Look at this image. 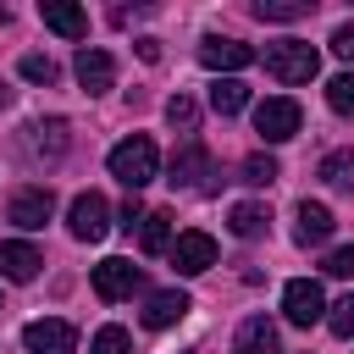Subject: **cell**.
Instances as JSON below:
<instances>
[{
	"label": "cell",
	"mask_w": 354,
	"mask_h": 354,
	"mask_svg": "<svg viewBox=\"0 0 354 354\" xmlns=\"http://www.w3.org/2000/svg\"><path fill=\"white\" fill-rule=\"evenodd\" d=\"M155 171H160V149H155V138H144V133H133V138H122L116 149H111V177L122 183V188H144V183H155Z\"/></svg>",
	"instance_id": "obj_1"
},
{
	"label": "cell",
	"mask_w": 354,
	"mask_h": 354,
	"mask_svg": "<svg viewBox=\"0 0 354 354\" xmlns=\"http://www.w3.org/2000/svg\"><path fill=\"white\" fill-rule=\"evenodd\" d=\"M266 72L277 83H310L321 72V55L304 39H277V44H266Z\"/></svg>",
	"instance_id": "obj_2"
},
{
	"label": "cell",
	"mask_w": 354,
	"mask_h": 354,
	"mask_svg": "<svg viewBox=\"0 0 354 354\" xmlns=\"http://www.w3.org/2000/svg\"><path fill=\"white\" fill-rule=\"evenodd\" d=\"M299 122H304V111H299V100H288V94L254 105V133H260L266 144H288V138L299 133Z\"/></svg>",
	"instance_id": "obj_3"
},
{
	"label": "cell",
	"mask_w": 354,
	"mask_h": 354,
	"mask_svg": "<svg viewBox=\"0 0 354 354\" xmlns=\"http://www.w3.org/2000/svg\"><path fill=\"white\" fill-rule=\"evenodd\" d=\"M66 227H72V238L77 243H100L105 232H111V205H105V194H77L72 199V210H66Z\"/></svg>",
	"instance_id": "obj_4"
},
{
	"label": "cell",
	"mask_w": 354,
	"mask_h": 354,
	"mask_svg": "<svg viewBox=\"0 0 354 354\" xmlns=\"http://www.w3.org/2000/svg\"><path fill=\"white\" fill-rule=\"evenodd\" d=\"M199 61H205L216 77H232V72H243V66L254 61V50H249L243 39H227V33H205V39H199Z\"/></svg>",
	"instance_id": "obj_5"
},
{
	"label": "cell",
	"mask_w": 354,
	"mask_h": 354,
	"mask_svg": "<svg viewBox=\"0 0 354 354\" xmlns=\"http://www.w3.org/2000/svg\"><path fill=\"white\" fill-rule=\"evenodd\" d=\"M282 315H288L293 326H315V321L326 315V293H321V282L293 277V282L282 288Z\"/></svg>",
	"instance_id": "obj_6"
},
{
	"label": "cell",
	"mask_w": 354,
	"mask_h": 354,
	"mask_svg": "<svg viewBox=\"0 0 354 354\" xmlns=\"http://www.w3.org/2000/svg\"><path fill=\"white\" fill-rule=\"evenodd\" d=\"M22 348L28 354H72L77 348V332H72V321L44 315V321H28L22 326Z\"/></svg>",
	"instance_id": "obj_7"
},
{
	"label": "cell",
	"mask_w": 354,
	"mask_h": 354,
	"mask_svg": "<svg viewBox=\"0 0 354 354\" xmlns=\"http://www.w3.org/2000/svg\"><path fill=\"white\" fill-rule=\"evenodd\" d=\"M138 282H144V277H138V266H133V260H122V254H111V260H100V266H94V293H100L105 304L127 299Z\"/></svg>",
	"instance_id": "obj_8"
},
{
	"label": "cell",
	"mask_w": 354,
	"mask_h": 354,
	"mask_svg": "<svg viewBox=\"0 0 354 354\" xmlns=\"http://www.w3.org/2000/svg\"><path fill=\"white\" fill-rule=\"evenodd\" d=\"M6 216H11L22 232H33V227H44V221L55 216V194H50V188H17L11 205H6Z\"/></svg>",
	"instance_id": "obj_9"
},
{
	"label": "cell",
	"mask_w": 354,
	"mask_h": 354,
	"mask_svg": "<svg viewBox=\"0 0 354 354\" xmlns=\"http://www.w3.org/2000/svg\"><path fill=\"white\" fill-rule=\"evenodd\" d=\"M332 210L321 205V199H299V210H293V243L299 249H315V243H326L332 238Z\"/></svg>",
	"instance_id": "obj_10"
},
{
	"label": "cell",
	"mask_w": 354,
	"mask_h": 354,
	"mask_svg": "<svg viewBox=\"0 0 354 354\" xmlns=\"http://www.w3.org/2000/svg\"><path fill=\"white\" fill-rule=\"evenodd\" d=\"M171 266H177L183 277L210 271V266H216V238H210V232H177V243H171Z\"/></svg>",
	"instance_id": "obj_11"
},
{
	"label": "cell",
	"mask_w": 354,
	"mask_h": 354,
	"mask_svg": "<svg viewBox=\"0 0 354 354\" xmlns=\"http://www.w3.org/2000/svg\"><path fill=\"white\" fill-rule=\"evenodd\" d=\"M171 183L177 188H210V149L205 144H183L171 155Z\"/></svg>",
	"instance_id": "obj_12"
},
{
	"label": "cell",
	"mask_w": 354,
	"mask_h": 354,
	"mask_svg": "<svg viewBox=\"0 0 354 354\" xmlns=\"http://www.w3.org/2000/svg\"><path fill=\"white\" fill-rule=\"evenodd\" d=\"M39 22H44L50 33H61V39H83V33H88V11L72 6V0H44V6H39Z\"/></svg>",
	"instance_id": "obj_13"
},
{
	"label": "cell",
	"mask_w": 354,
	"mask_h": 354,
	"mask_svg": "<svg viewBox=\"0 0 354 354\" xmlns=\"http://www.w3.org/2000/svg\"><path fill=\"white\" fill-rule=\"evenodd\" d=\"M72 72H77V83L88 88V94H105L111 83H116V61L105 55V50H77V61H72Z\"/></svg>",
	"instance_id": "obj_14"
},
{
	"label": "cell",
	"mask_w": 354,
	"mask_h": 354,
	"mask_svg": "<svg viewBox=\"0 0 354 354\" xmlns=\"http://www.w3.org/2000/svg\"><path fill=\"white\" fill-rule=\"evenodd\" d=\"M66 144H72V138H66V122H61V116H44V122L28 127V155H33V160H61Z\"/></svg>",
	"instance_id": "obj_15"
},
{
	"label": "cell",
	"mask_w": 354,
	"mask_h": 354,
	"mask_svg": "<svg viewBox=\"0 0 354 354\" xmlns=\"http://www.w3.org/2000/svg\"><path fill=\"white\" fill-rule=\"evenodd\" d=\"M39 266H44V254H39L33 243H22V238H6V243H0V277H11V282H33Z\"/></svg>",
	"instance_id": "obj_16"
},
{
	"label": "cell",
	"mask_w": 354,
	"mask_h": 354,
	"mask_svg": "<svg viewBox=\"0 0 354 354\" xmlns=\"http://www.w3.org/2000/svg\"><path fill=\"white\" fill-rule=\"evenodd\" d=\"M188 315V293L183 288H160L144 299V326H177Z\"/></svg>",
	"instance_id": "obj_17"
},
{
	"label": "cell",
	"mask_w": 354,
	"mask_h": 354,
	"mask_svg": "<svg viewBox=\"0 0 354 354\" xmlns=\"http://www.w3.org/2000/svg\"><path fill=\"white\" fill-rule=\"evenodd\" d=\"M232 354H277V326L266 315H249L232 337Z\"/></svg>",
	"instance_id": "obj_18"
},
{
	"label": "cell",
	"mask_w": 354,
	"mask_h": 354,
	"mask_svg": "<svg viewBox=\"0 0 354 354\" xmlns=\"http://www.w3.org/2000/svg\"><path fill=\"white\" fill-rule=\"evenodd\" d=\"M243 105H249V88H243L238 77H216V83H210V111H216V116H238Z\"/></svg>",
	"instance_id": "obj_19"
},
{
	"label": "cell",
	"mask_w": 354,
	"mask_h": 354,
	"mask_svg": "<svg viewBox=\"0 0 354 354\" xmlns=\"http://www.w3.org/2000/svg\"><path fill=\"white\" fill-rule=\"evenodd\" d=\"M266 221H271V210H266V205H254V199H243V205H232V210H227V227H232L238 238H260V232H266Z\"/></svg>",
	"instance_id": "obj_20"
},
{
	"label": "cell",
	"mask_w": 354,
	"mask_h": 354,
	"mask_svg": "<svg viewBox=\"0 0 354 354\" xmlns=\"http://www.w3.org/2000/svg\"><path fill=\"white\" fill-rule=\"evenodd\" d=\"M249 11L260 22H299V17H310V0H254Z\"/></svg>",
	"instance_id": "obj_21"
},
{
	"label": "cell",
	"mask_w": 354,
	"mask_h": 354,
	"mask_svg": "<svg viewBox=\"0 0 354 354\" xmlns=\"http://www.w3.org/2000/svg\"><path fill=\"white\" fill-rule=\"evenodd\" d=\"M321 183H326V188H348V183H354V149H332V155L321 160Z\"/></svg>",
	"instance_id": "obj_22"
},
{
	"label": "cell",
	"mask_w": 354,
	"mask_h": 354,
	"mask_svg": "<svg viewBox=\"0 0 354 354\" xmlns=\"http://www.w3.org/2000/svg\"><path fill=\"white\" fill-rule=\"evenodd\" d=\"M138 238H144V249H149V254L171 249V216H166V210H149V216H144V227H138Z\"/></svg>",
	"instance_id": "obj_23"
},
{
	"label": "cell",
	"mask_w": 354,
	"mask_h": 354,
	"mask_svg": "<svg viewBox=\"0 0 354 354\" xmlns=\"http://www.w3.org/2000/svg\"><path fill=\"white\" fill-rule=\"evenodd\" d=\"M326 105H332L337 116H354V72H337V77L326 83Z\"/></svg>",
	"instance_id": "obj_24"
},
{
	"label": "cell",
	"mask_w": 354,
	"mask_h": 354,
	"mask_svg": "<svg viewBox=\"0 0 354 354\" xmlns=\"http://www.w3.org/2000/svg\"><path fill=\"white\" fill-rule=\"evenodd\" d=\"M166 122H171L177 133H194V122H199V105H194L188 94H171V100H166Z\"/></svg>",
	"instance_id": "obj_25"
},
{
	"label": "cell",
	"mask_w": 354,
	"mask_h": 354,
	"mask_svg": "<svg viewBox=\"0 0 354 354\" xmlns=\"http://www.w3.org/2000/svg\"><path fill=\"white\" fill-rule=\"evenodd\" d=\"M88 354H133V337L122 326H100L94 343H88Z\"/></svg>",
	"instance_id": "obj_26"
},
{
	"label": "cell",
	"mask_w": 354,
	"mask_h": 354,
	"mask_svg": "<svg viewBox=\"0 0 354 354\" xmlns=\"http://www.w3.org/2000/svg\"><path fill=\"white\" fill-rule=\"evenodd\" d=\"M243 183L271 188V183H277V160H271V155H249V160H243Z\"/></svg>",
	"instance_id": "obj_27"
},
{
	"label": "cell",
	"mask_w": 354,
	"mask_h": 354,
	"mask_svg": "<svg viewBox=\"0 0 354 354\" xmlns=\"http://www.w3.org/2000/svg\"><path fill=\"white\" fill-rule=\"evenodd\" d=\"M326 326H332L337 337H354V293L337 299V304H326Z\"/></svg>",
	"instance_id": "obj_28"
},
{
	"label": "cell",
	"mask_w": 354,
	"mask_h": 354,
	"mask_svg": "<svg viewBox=\"0 0 354 354\" xmlns=\"http://www.w3.org/2000/svg\"><path fill=\"white\" fill-rule=\"evenodd\" d=\"M22 77H28V83H55V61H50V55H39V50H33V55H22Z\"/></svg>",
	"instance_id": "obj_29"
},
{
	"label": "cell",
	"mask_w": 354,
	"mask_h": 354,
	"mask_svg": "<svg viewBox=\"0 0 354 354\" xmlns=\"http://www.w3.org/2000/svg\"><path fill=\"white\" fill-rule=\"evenodd\" d=\"M321 271H326V277H354V243H343V249H332Z\"/></svg>",
	"instance_id": "obj_30"
},
{
	"label": "cell",
	"mask_w": 354,
	"mask_h": 354,
	"mask_svg": "<svg viewBox=\"0 0 354 354\" xmlns=\"http://www.w3.org/2000/svg\"><path fill=\"white\" fill-rule=\"evenodd\" d=\"M332 50H337L343 61H354V22H343V28L332 33Z\"/></svg>",
	"instance_id": "obj_31"
},
{
	"label": "cell",
	"mask_w": 354,
	"mask_h": 354,
	"mask_svg": "<svg viewBox=\"0 0 354 354\" xmlns=\"http://www.w3.org/2000/svg\"><path fill=\"white\" fill-rule=\"evenodd\" d=\"M6 105H11V88H6V83H0V111H6Z\"/></svg>",
	"instance_id": "obj_32"
}]
</instances>
